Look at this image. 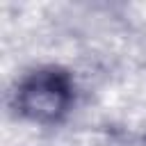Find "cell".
I'll return each mask as SVG.
<instances>
[{
    "label": "cell",
    "mask_w": 146,
    "mask_h": 146,
    "mask_svg": "<svg viewBox=\"0 0 146 146\" xmlns=\"http://www.w3.org/2000/svg\"><path fill=\"white\" fill-rule=\"evenodd\" d=\"M73 105V80L64 68L43 66L27 73L14 91V110L39 125L59 123Z\"/></svg>",
    "instance_id": "1"
}]
</instances>
